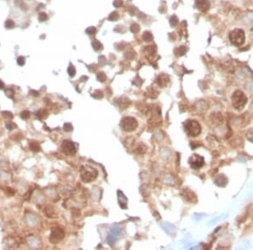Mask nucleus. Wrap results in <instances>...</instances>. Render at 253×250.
Wrapping results in <instances>:
<instances>
[{
    "label": "nucleus",
    "instance_id": "obj_1",
    "mask_svg": "<svg viewBox=\"0 0 253 250\" xmlns=\"http://www.w3.org/2000/svg\"><path fill=\"white\" fill-rule=\"evenodd\" d=\"M184 129H185L186 133L191 137L198 136L202 131L200 124L197 121H193V120L187 121L184 123Z\"/></svg>",
    "mask_w": 253,
    "mask_h": 250
},
{
    "label": "nucleus",
    "instance_id": "obj_2",
    "mask_svg": "<svg viewBox=\"0 0 253 250\" xmlns=\"http://www.w3.org/2000/svg\"><path fill=\"white\" fill-rule=\"evenodd\" d=\"M80 174L81 179L84 183H90L96 178L98 175V171L95 168L90 166H83L81 167Z\"/></svg>",
    "mask_w": 253,
    "mask_h": 250
},
{
    "label": "nucleus",
    "instance_id": "obj_3",
    "mask_svg": "<svg viewBox=\"0 0 253 250\" xmlns=\"http://www.w3.org/2000/svg\"><path fill=\"white\" fill-rule=\"evenodd\" d=\"M246 102H247V97L244 94V92L241 90H236L232 95L233 106L238 110H242L245 107V105L246 104Z\"/></svg>",
    "mask_w": 253,
    "mask_h": 250
},
{
    "label": "nucleus",
    "instance_id": "obj_4",
    "mask_svg": "<svg viewBox=\"0 0 253 250\" xmlns=\"http://www.w3.org/2000/svg\"><path fill=\"white\" fill-rule=\"evenodd\" d=\"M229 39L231 42V44H233L234 46H241L245 42V32L241 29H235L230 33Z\"/></svg>",
    "mask_w": 253,
    "mask_h": 250
},
{
    "label": "nucleus",
    "instance_id": "obj_5",
    "mask_svg": "<svg viewBox=\"0 0 253 250\" xmlns=\"http://www.w3.org/2000/svg\"><path fill=\"white\" fill-rule=\"evenodd\" d=\"M120 126L122 131L126 132H132L135 131L137 127V121L133 117H124L120 122Z\"/></svg>",
    "mask_w": 253,
    "mask_h": 250
},
{
    "label": "nucleus",
    "instance_id": "obj_6",
    "mask_svg": "<svg viewBox=\"0 0 253 250\" xmlns=\"http://www.w3.org/2000/svg\"><path fill=\"white\" fill-rule=\"evenodd\" d=\"M64 231H63L62 228H55L52 230V232H51V235H50V238H49V240L52 243H58L59 242H61L62 240L64 238Z\"/></svg>",
    "mask_w": 253,
    "mask_h": 250
},
{
    "label": "nucleus",
    "instance_id": "obj_7",
    "mask_svg": "<svg viewBox=\"0 0 253 250\" xmlns=\"http://www.w3.org/2000/svg\"><path fill=\"white\" fill-rule=\"evenodd\" d=\"M188 162L191 168L193 169H199L204 165V158L198 154H193L190 157Z\"/></svg>",
    "mask_w": 253,
    "mask_h": 250
},
{
    "label": "nucleus",
    "instance_id": "obj_8",
    "mask_svg": "<svg viewBox=\"0 0 253 250\" xmlns=\"http://www.w3.org/2000/svg\"><path fill=\"white\" fill-rule=\"evenodd\" d=\"M61 147H62L63 152L66 155L72 156L76 153V147L71 141H68V140L63 141Z\"/></svg>",
    "mask_w": 253,
    "mask_h": 250
},
{
    "label": "nucleus",
    "instance_id": "obj_9",
    "mask_svg": "<svg viewBox=\"0 0 253 250\" xmlns=\"http://www.w3.org/2000/svg\"><path fill=\"white\" fill-rule=\"evenodd\" d=\"M209 2L208 0H197L196 1V7L201 12H205L209 8Z\"/></svg>",
    "mask_w": 253,
    "mask_h": 250
},
{
    "label": "nucleus",
    "instance_id": "obj_10",
    "mask_svg": "<svg viewBox=\"0 0 253 250\" xmlns=\"http://www.w3.org/2000/svg\"><path fill=\"white\" fill-rule=\"evenodd\" d=\"M169 82H170V78H169V76L165 75V74H161V75H159L158 77V78H157V83H158L160 87H162V88L167 86V84L169 83Z\"/></svg>",
    "mask_w": 253,
    "mask_h": 250
},
{
    "label": "nucleus",
    "instance_id": "obj_11",
    "mask_svg": "<svg viewBox=\"0 0 253 250\" xmlns=\"http://www.w3.org/2000/svg\"><path fill=\"white\" fill-rule=\"evenodd\" d=\"M214 183L218 185V186H221V187H224L227 185L228 183V178L224 174H220L219 175L218 177L215 178L214 180Z\"/></svg>",
    "mask_w": 253,
    "mask_h": 250
},
{
    "label": "nucleus",
    "instance_id": "obj_12",
    "mask_svg": "<svg viewBox=\"0 0 253 250\" xmlns=\"http://www.w3.org/2000/svg\"><path fill=\"white\" fill-rule=\"evenodd\" d=\"M118 198H119V204L121 206V207L122 209H126L127 207V200L124 196V195L121 192V191H118Z\"/></svg>",
    "mask_w": 253,
    "mask_h": 250
},
{
    "label": "nucleus",
    "instance_id": "obj_13",
    "mask_svg": "<svg viewBox=\"0 0 253 250\" xmlns=\"http://www.w3.org/2000/svg\"><path fill=\"white\" fill-rule=\"evenodd\" d=\"M191 193V191L189 190V189H185L184 191H182L183 197H185L187 201H193V200H194V198H195V194L192 193V194L190 196Z\"/></svg>",
    "mask_w": 253,
    "mask_h": 250
},
{
    "label": "nucleus",
    "instance_id": "obj_14",
    "mask_svg": "<svg viewBox=\"0 0 253 250\" xmlns=\"http://www.w3.org/2000/svg\"><path fill=\"white\" fill-rule=\"evenodd\" d=\"M30 147H31V151L35 152V153H37V152H40L41 151V146H40V144L37 142H35V141H33V142H31Z\"/></svg>",
    "mask_w": 253,
    "mask_h": 250
},
{
    "label": "nucleus",
    "instance_id": "obj_15",
    "mask_svg": "<svg viewBox=\"0 0 253 250\" xmlns=\"http://www.w3.org/2000/svg\"><path fill=\"white\" fill-rule=\"evenodd\" d=\"M143 39L145 42H151L153 40V35L149 32H144V35H143Z\"/></svg>",
    "mask_w": 253,
    "mask_h": 250
},
{
    "label": "nucleus",
    "instance_id": "obj_16",
    "mask_svg": "<svg viewBox=\"0 0 253 250\" xmlns=\"http://www.w3.org/2000/svg\"><path fill=\"white\" fill-rule=\"evenodd\" d=\"M47 111L46 110H40L38 112H37V116L40 118V119H44V118H46L47 117Z\"/></svg>",
    "mask_w": 253,
    "mask_h": 250
},
{
    "label": "nucleus",
    "instance_id": "obj_17",
    "mask_svg": "<svg viewBox=\"0 0 253 250\" xmlns=\"http://www.w3.org/2000/svg\"><path fill=\"white\" fill-rule=\"evenodd\" d=\"M92 46H93V48L95 49V51H99V50L102 49V45H101V43L100 42H98V41H96V40L93 42V43H92Z\"/></svg>",
    "mask_w": 253,
    "mask_h": 250
},
{
    "label": "nucleus",
    "instance_id": "obj_18",
    "mask_svg": "<svg viewBox=\"0 0 253 250\" xmlns=\"http://www.w3.org/2000/svg\"><path fill=\"white\" fill-rule=\"evenodd\" d=\"M2 115H3V118H5L6 120H11V119H13V117H14L13 114H12L11 112H10V111H3V112H2Z\"/></svg>",
    "mask_w": 253,
    "mask_h": 250
},
{
    "label": "nucleus",
    "instance_id": "obj_19",
    "mask_svg": "<svg viewBox=\"0 0 253 250\" xmlns=\"http://www.w3.org/2000/svg\"><path fill=\"white\" fill-rule=\"evenodd\" d=\"M178 18L176 17V16H172L170 19V25L171 26H176L177 24H178Z\"/></svg>",
    "mask_w": 253,
    "mask_h": 250
},
{
    "label": "nucleus",
    "instance_id": "obj_20",
    "mask_svg": "<svg viewBox=\"0 0 253 250\" xmlns=\"http://www.w3.org/2000/svg\"><path fill=\"white\" fill-rule=\"evenodd\" d=\"M246 137L250 142H253V128H251L248 130V131L246 132Z\"/></svg>",
    "mask_w": 253,
    "mask_h": 250
},
{
    "label": "nucleus",
    "instance_id": "obj_21",
    "mask_svg": "<svg viewBox=\"0 0 253 250\" xmlns=\"http://www.w3.org/2000/svg\"><path fill=\"white\" fill-rule=\"evenodd\" d=\"M5 27L7 29H12L14 27V22L12 20H8L5 22Z\"/></svg>",
    "mask_w": 253,
    "mask_h": 250
},
{
    "label": "nucleus",
    "instance_id": "obj_22",
    "mask_svg": "<svg viewBox=\"0 0 253 250\" xmlns=\"http://www.w3.org/2000/svg\"><path fill=\"white\" fill-rule=\"evenodd\" d=\"M30 116H31V115H30V112L29 111H27V110H24V111H22L21 114V117L23 119V120H27V119H29L30 118Z\"/></svg>",
    "mask_w": 253,
    "mask_h": 250
},
{
    "label": "nucleus",
    "instance_id": "obj_23",
    "mask_svg": "<svg viewBox=\"0 0 253 250\" xmlns=\"http://www.w3.org/2000/svg\"><path fill=\"white\" fill-rule=\"evenodd\" d=\"M68 73L69 74L70 77H74V75H75V73H76V69H75V67H74V66H70V67L68 68Z\"/></svg>",
    "mask_w": 253,
    "mask_h": 250
},
{
    "label": "nucleus",
    "instance_id": "obj_24",
    "mask_svg": "<svg viewBox=\"0 0 253 250\" xmlns=\"http://www.w3.org/2000/svg\"><path fill=\"white\" fill-rule=\"evenodd\" d=\"M225 217H226V215H222V216H219V217H216L215 219H213V220L211 221V223H209V225H213V224H214V223H217L219 221H221V220L224 219Z\"/></svg>",
    "mask_w": 253,
    "mask_h": 250
},
{
    "label": "nucleus",
    "instance_id": "obj_25",
    "mask_svg": "<svg viewBox=\"0 0 253 250\" xmlns=\"http://www.w3.org/2000/svg\"><path fill=\"white\" fill-rule=\"evenodd\" d=\"M118 17H119L118 14H117L116 12H113V13H111V15L109 16V20L111 21H116V20L118 19Z\"/></svg>",
    "mask_w": 253,
    "mask_h": 250
},
{
    "label": "nucleus",
    "instance_id": "obj_26",
    "mask_svg": "<svg viewBox=\"0 0 253 250\" xmlns=\"http://www.w3.org/2000/svg\"><path fill=\"white\" fill-rule=\"evenodd\" d=\"M186 52H187V48L185 46H180L179 48H178V50L176 51V53L179 56H182V55H184L186 53Z\"/></svg>",
    "mask_w": 253,
    "mask_h": 250
},
{
    "label": "nucleus",
    "instance_id": "obj_27",
    "mask_svg": "<svg viewBox=\"0 0 253 250\" xmlns=\"http://www.w3.org/2000/svg\"><path fill=\"white\" fill-rule=\"evenodd\" d=\"M131 31L133 33H137L139 31V25L137 24H133L131 26Z\"/></svg>",
    "mask_w": 253,
    "mask_h": 250
},
{
    "label": "nucleus",
    "instance_id": "obj_28",
    "mask_svg": "<svg viewBox=\"0 0 253 250\" xmlns=\"http://www.w3.org/2000/svg\"><path fill=\"white\" fill-rule=\"evenodd\" d=\"M63 130L65 131H71L73 130V125H71L70 123H66V124H64Z\"/></svg>",
    "mask_w": 253,
    "mask_h": 250
},
{
    "label": "nucleus",
    "instance_id": "obj_29",
    "mask_svg": "<svg viewBox=\"0 0 253 250\" xmlns=\"http://www.w3.org/2000/svg\"><path fill=\"white\" fill-rule=\"evenodd\" d=\"M97 78H98V80H100L101 82H105V80L106 79V77H105V75L104 73H98V75H97Z\"/></svg>",
    "mask_w": 253,
    "mask_h": 250
},
{
    "label": "nucleus",
    "instance_id": "obj_30",
    "mask_svg": "<svg viewBox=\"0 0 253 250\" xmlns=\"http://www.w3.org/2000/svg\"><path fill=\"white\" fill-rule=\"evenodd\" d=\"M17 63L20 65V66H23L25 63V59L24 57H19L17 58Z\"/></svg>",
    "mask_w": 253,
    "mask_h": 250
},
{
    "label": "nucleus",
    "instance_id": "obj_31",
    "mask_svg": "<svg viewBox=\"0 0 253 250\" xmlns=\"http://www.w3.org/2000/svg\"><path fill=\"white\" fill-rule=\"evenodd\" d=\"M38 18H39V20L41 21H45L47 20V15H46V13H40Z\"/></svg>",
    "mask_w": 253,
    "mask_h": 250
},
{
    "label": "nucleus",
    "instance_id": "obj_32",
    "mask_svg": "<svg viewBox=\"0 0 253 250\" xmlns=\"http://www.w3.org/2000/svg\"><path fill=\"white\" fill-rule=\"evenodd\" d=\"M95 32H96V30H95V27H90L86 30V33L88 35H94Z\"/></svg>",
    "mask_w": 253,
    "mask_h": 250
},
{
    "label": "nucleus",
    "instance_id": "obj_33",
    "mask_svg": "<svg viewBox=\"0 0 253 250\" xmlns=\"http://www.w3.org/2000/svg\"><path fill=\"white\" fill-rule=\"evenodd\" d=\"M5 94H6L7 96H9V97H12V96H14V90L12 89H7L5 90Z\"/></svg>",
    "mask_w": 253,
    "mask_h": 250
},
{
    "label": "nucleus",
    "instance_id": "obj_34",
    "mask_svg": "<svg viewBox=\"0 0 253 250\" xmlns=\"http://www.w3.org/2000/svg\"><path fill=\"white\" fill-rule=\"evenodd\" d=\"M113 5L116 7V8H119L122 5V0H115L113 2Z\"/></svg>",
    "mask_w": 253,
    "mask_h": 250
},
{
    "label": "nucleus",
    "instance_id": "obj_35",
    "mask_svg": "<svg viewBox=\"0 0 253 250\" xmlns=\"http://www.w3.org/2000/svg\"><path fill=\"white\" fill-rule=\"evenodd\" d=\"M6 127H7V129L10 130V131H11V130L14 129V125H12V123H7V124H6Z\"/></svg>",
    "mask_w": 253,
    "mask_h": 250
},
{
    "label": "nucleus",
    "instance_id": "obj_36",
    "mask_svg": "<svg viewBox=\"0 0 253 250\" xmlns=\"http://www.w3.org/2000/svg\"><path fill=\"white\" fill-rule=\"evenodd\" d=\"M247 89H248L249 91H251V92H253V83H251V84L248 86Z\"/></svg>",
    "mask_w": 253,
    "mask_h": 250
},
{
    "label": "nucleus",
    "instance_id": "obj_37",
    "mask_svg": "<svg viewBox=\"0 0 253 250\" xmlns=\"http://www.w3.org/2000/svg\"><path fill=\"white\" fill-rule=\"evenodd\" d=\"M3 88H4V83L0 80V89H3Z\"/></svg>",
    "mask_w": 253,
    "mask_h": 250
}]
</instances>
